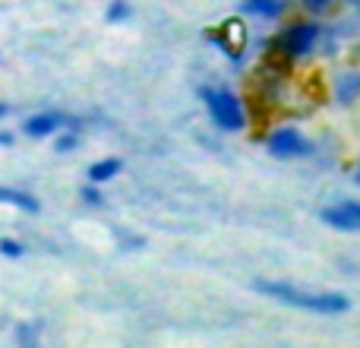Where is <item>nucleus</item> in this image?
I'll return each mask as SVG.
<instances>
[{"mask_svg":"<svg viewBox=\"0 0 360 348\" xmlns=\"http://www.w3.org/2000/svg\"><path fill=\"white\" fill-rule=\"evenodd\" d=\"M256 292L269 294V298L281 301V304H291L300 307V311H316V313H345L351 307V301L345 294L335 292H326V294H310V292H300L294 285H285V282H256Z\"/></svg>","mask_w":360,"mask_h":348,"instance_id":"1","label":"nucleus"},{"mask_svg":"<svg viewBox=\"0 0 360 348\" xmlns=\"http://www.w3.org/2000/svg\"><path fill=\"white\" fill-rule=\"evenodd\" d=\"M202 101L209 108V118L215 120L221 130H243L247 127V111H243V101L237 99L228 89H202Z\"/></svg>","mask_w":360,"mask_h":348,"instance_id":"2","label":"nucleus"},{"mask_svg":"<svg viewBox=\"0 0 360 348\" xmlns=\"http://www.w3.org/2000/svg\"><path fill=\"white\" fill-rule=\"evenodd\" d=\"M266 149L275 159H300V156H310V139L300 130H294V127H278V130L269 133Z\"/></svg>","mask_w":360,"mask_h":348,"instance_id":"3","label":"nucleus"},{"mask_svg":"<svg viewBox=\"0 0 360 348\" xmlns=\"http://www.w3.org/2000/svg\"><path fill=\"white\" fill-rule=\"evenodd\" d=\"M275 42H278L291 57H304V54H310V51L316 48L319 25L316 23H294V25H288V29L281 32Z\"/></svg>","mask_w":360,"mask_h":348,"instance_id":"4","label":"nucleus"},{"mask_svg":"<svg viewBox=\"0 0 360 348\" xmlns=\"http://www.w3.org/2000/svg\"><path fill=\"white\" fill-rule=\"evenodd\" d=\"M209 38L218 44V48L224 51V54L231 57V61H240L243 57V44H247V32H243V25L237 23V19H228L224 25H218V29L209 32Z\"/></svg>","mask_w":360,"mask_h":348,"instance_id":"5","label":"nucleus"},{"mask_svg":"<svg viewBox=\"0 0 360 348\" xmlns=\"http://www.w3.org/2000/svg\"><path fill=\"white\" fill-rule=\"evenodd\" d=\"M319 218L338 231H360V203L345 199V203H335V206H329V209H323Z\"/></svg>","mask_w":360,"mask_h":348,"instance_id":"6","label":"nucleus"},{"mask_svg":"<svg viewBox=\"0 0 360 348\" xmlns=\"http://www.w3.org/2000/svg\"><path fill=\"white\" fill-rule=\"evenodd\" d=\"M63 124H67V120H63L60 114H35V118H29L22 124V133L32 139H44V137H54Z\"/></svg>","mask_w":360,"mask_h":348,"instance_id":"7","label":"nucleus"},{"mask_svg":"<svg viewBox=\"0 0 360 348\" xmlns=\"http://www.w3.org/2000/svg\"><path fill=\"white\" fill-rule=\"evenodd\" d=\"M335 99L342 105H354L360 99V70H342L335 76Z\"/></svg>","mask_w":360,"mask_h":348,"instance_id":"8","label":"nucleus"},{"mask_svg":"<svg viewBox=\"0 0 360 348\" xmlns=\"http://www.w3.org/2000/svg\"><path fill=\"white\" fill-rule=\"evenodd\" d=\"M281 10H285L281 0H240V13H250V16L275 19V16H281Z\"/></svg>","mask_w":360,"mask_h":348,"instance_id":"9","label":"nucleus"},{"mask_svg":"<svg viewBox=\"0 0 360 348\" xmlns=\"http://www.w3.org/2000/svg\"><path fill=\"white\" fill-rule=\"evenodd\" d=\"M0 203H10V206H16V209H22V212H38L41 209V203H38L32 193L13 190V187H0Z\"/></svg>","mask_w":360,"mask_h":348,"instance_id":"10","label":"nucleus"},{"mask_svg":"<svg viewBox=\"0 0 360 348\" xmlns=\"http://www.w3.org/2000/svg\"><path fill=\"white\" fill-rule=\"evenodd\" d=\"M120 168H124L120 159H101V162H95L92 168H89V180H92V184H105V180H111Z\"/></svg>","mask_w":360,"mask_h":348,"instance_id":"11","label":"nucleus"},{"mask_svg":"<svg viewBox=\"0 0 360 348\" xmlns=\"http://www.w3.org/2000/svg\"><path fill=\"white\" fill-rule=\"evenodd\" d=\"M0 254L10 256V260H19V256L25 254L22 241H13V237H0Z\"/></svg>","mask_w":360,"mask_h":348,"instance_id":"12","label":"nucleus"},{"mask_svg":"<svg viewBox=\"0 0 360 348\" xmlns=\"http://www.w3.org/2000/svg\"><path fill=\"white\" fill-rule=\"evenodd\" d=\"M105 16H108V23H120V19H127V16H130V6H127L124 0H114V4L108 6V13H105Z\"/></svg>","mask_w":360,"mask_h":348,"instance_id":"13","label":"nucleus"},{"mask_svg":"<svg viewBox=\"0 0 360 348\" xmlns=\"http://www.w3.org/2000/svg\"><path fill=\"white\" fill-rule=\"evenodd\" d=\"M76 133H63V137H57V143H54V149L57 152H70V149H76Z\"/></svg>","mask_w":360,"mask_h":348,"instance_id":"14","label":"nucleus"},{"mask_svg":"<svg viewBox=\"0 0 360 348\" xmlns=\"http://www.w3.org/2000/svg\"><path fill=\"white\" fill-rule=\"evenodd\" d=\"M82 199H86L89 206H101V199H105V197H101V190L92 184V187H86V190H82Z\"/></svg>","mask_w":360,"mask_h":348,"instance_id":"15","label":"nucleus"},{"mask_svg":"<svg viewBox=\"0 0 360 348\" xmlns=\"http://www.w3.org/2000/svg\"><path fill=\"white\" fill-rule=\"evenodd\" d=\"M332 0H304V6L313 13V16H319V13H326V6H329Z\"/></svg>","mask_w":360,"mask_h":348,"instance_id":"16","label":"nucleus"},{"mask_svg":"<svg viewBox=\"0 0 360 348\" xmlns=\"http://www.w3.org/2000/svg\"><path fill=\"white\" fill-rule=\"evenodd\" d=\"M0 146H13V137L6 130H0Z\"/></svg>","mask_w":360,"mask_h":348,"instance_id":"17","label":"nucleus"},{"mask_svg":"<svg viewBox=\"0 0 360 348\" xmlns=\"http://www.w3.org/2000/svg\"><path fill=\"white\" fill-rule=\"evenodd\" d=\"M4 114H6V105H0V118H4Z\"/></svg>","mask_w":360,"mask_h":348,"instance_id":"18","label":"nucleus"},{"mask_svg":"<svg viewBox=\"0 0 360 348\" xmlns=\"http://www.w3.org/2000/svg\"><path fill=\"white\" fill-rule=\"evenodd\" d=\"M357 184H360V171H357Z\"/></svg>","mask_w":360,"mask_h":348,"instance_id":"19","label":"nucleus"},{"mask_svg":"<svg viewBox=\"0 0 360 348\" xmlns=\"http://www.w3.org/2000/svg\"><path fill=\"white\" fill-rule=\"evenodd\" d=\"M357 54H360V51H357Z\"/></svg>","mask_w":360,"mask_h":348,"instance_id":"20","label":"nucleus"}]
</instances>
